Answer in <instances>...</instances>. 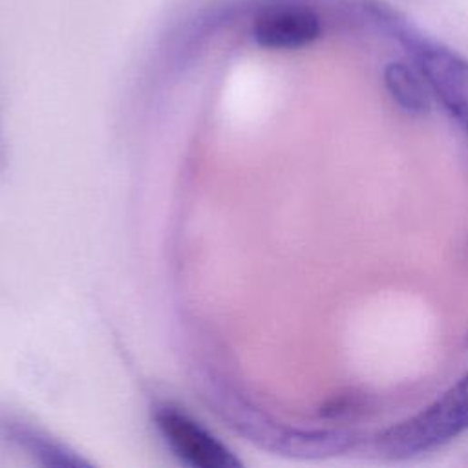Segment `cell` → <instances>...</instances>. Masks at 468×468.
Returning a JSON list of instances; mask_svg holds the SVG:
<instances>
[{"instance_id":"6da1fadb","label":"cell","mask_w":468,"mask_h":468,"mask_svg":"<svg viewBox=\"0 0 468 468\" xmlns=\"http://www.w3.org/2000/svg\"><path fill=\"white\" fill-rule=\"evenodd\" d=\"M466 430L468 373L419 415L371 437V446L380 455L408 457L444 444Z\"/></svg>"},{"instance_id":"7a4b0ae2","label":"cell","mask_w":468,"mask_h":468,"mask_svg":"<svg viewBox=\"0 0 468 468\" xmlns=\"http://www.w3.org/2000/svg\"><path fill=\"white\" fill-rule=\"evenodd\" d=\"M320 33V16L305 0H267L252 20V37L267 49H298L314 42Z\"/></svg>"},{"instance_id":"3957f363","label":"cell","mask_w":468,"mask_h":468,"mask_svg":"<svg viewBox=\"0 0 468 468\" xmlns=\"http://www.w3.org/2000/svg\"><path fill=\"white\" fill-rule=\"evenodd\" d=\"M155 424L170 450L194 468H239L236 455L196 420L172 408L155 413Z\"/></svg>"},{"instance_id":"277c9868","label":"cell","mask_w":468,"mask_h":468,"mask_svg":"<svg viewBox=\"0 0 468 468\" xmlns=\"http://www.w3.org/2000/svg\"><path fill=\"white\" fill-rule=\"evenodd\" d=\"M384 84L393 101L408 113L424 115L430 112V86L420 71L404 62H389L384 68Z\"/></svg>"}]
</instances>
